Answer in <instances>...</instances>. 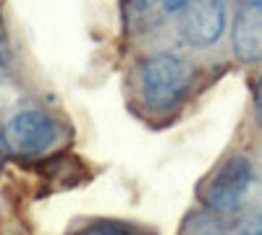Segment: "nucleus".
Masks as SVG:
<instances>
[{
  "mask_svg": "<svg viewBox=\"0 0 262 235\" xmlns=\"http://www.w3.org/2000/svg\"><path fill=\"white\" fill-rule=\"evenodd\" d=\"M194 81L191 63L173 55V53H158L144 60L142 66V94L149 108H170L176 105Z\"/></svg>",
  "mask_w": 262,
  "mask_h": 235,
  "instance_id": "f257e3e1",
  "label": "nucleus"
},
{
  "mask_svg": "<svg viewBox=\"0 0 262 235\" xmlns=\"http://www.w3.org/2000/svg\"><path fill=\"white\" fill-rule=\"evenodd\" d=\"M176 27L191 47L215 45L226 29V0H186L176 11Z\"/></svg>",
  "mask_w": 262,
  "mask_h": 235,
  "instance_id": "f03ea898",
  "label": "nucleus"
},
{
  "mask_svg": "<svg viewBox=\"0 0 262 235\" xmlns=\"http://www.w3.org/2000/svg\"><path fill=\"white\" fill-rule=\"evenodd\" d=\"M55 136L58 125L45 110H21L3 125V144L21 157L45 152Z\"/></svg>",
  "mask_w": 262,
  "mask_h": 235,
  "instance_id": "7ed1b4c3",
  "label": "nucleus"
},
{
  "mask_svg": "<svg viewBox=\"0 0 262 235\" xmlns=\"http://www.w3.org/2000/svg\"><path fill=\"white\" fill-rule=\"evenodd\" d=\"M254 180V170L249 160L244 157H233L228 160L221 170L215 173L207 188V204L217 212H231L244 201L247 191Z\"/></svg>",
  "mask_w": 262,
  "mask_h": 235,
  "instance_id": "20e7f679",
  "label": "nucleus"
},
{
  "mask_svg": "<svg viewBox=\"0 0 262 235\" xmlns=\"http://www.w3.org/2000/svg\"><path fill=\"white\" fill-rule=\"evenodd\" d=\"M233 50L242 60L262 58V3H236Z\"/></svg>",
  "mask_w": 262,
  "mask_h": 235,
  "instance_id": "39448f33",
  "label": "nucleus"
},
{
  "mask_svg": "<svg viewBox=\"0 0 262 235\" xmlns=\"http://www.w3.org/2000/svg\"><path fill=\"white\" fill-rule=\"evenodd\" d=\"M8 76V42H6V32L0 24V81Z\"/></svg>",
  "mask_w": 262,
  "mask_h": 235,
  "instance_id": "423d86ee",
  "label": "nucleus"
},
{
  "mask_svg": "<svg viewBox=\"0 0 262 235\" xmlns=\"http://www.w3.org/2000/svg\"><path fill=\"white\" fill-rule=\"evenodd\" d=\"M79 235H137V232H131L126 227H107V225H102V227H90V230H84Z\"/></svg>",
  "mask_w": 262,
  "mask_h": 235,
  "instance_id": "0eeeda50",
  "label": "nucleus"
},
{
  "mask_svg": "<svg viewBox=\"0 0 262 235\" xmlns=\"http://www.w3.org/2000/svg\"><path fill=\"white\" fill-rule=\"evenodd\" d=\"M236 235H262V215L259 217H254V220H249L242 230H238Z\"/></svg>",
  "mask_w": 262,
  "mask_h": 235,
  "instance_id": "6e6552de",
  "label": "nucleus"
},
{
  "mask_svg": "<svg viewBox=\"0 0 262 235\" xmlns=\"http://www.w3.org/2000/svg\"><path fill=\"white\" fill-rule=\"evenodd\" d=\"M184 3H186V0H160V6H163L165 11H173V13H176Z\"/></svg>",
  "mask_w": 262,
  "mask_h": 235,
  "instance_id": "1a4fd4ad",
  "label": "nucleus"
},
{
  "mask_svg": "<svg viewBox=\"0 0 262 235\" xmlns=\"http://www.w3.org/2000/svg\"><path fill=\"white\" fill-rule=\"evenodd\" d=\"M257 115L262 118V79H259V87H257Z\"/></svg>",
  "mask_w": 262,
  "mask_h": 235,
  "instance_id": "9d476101",
  "label": "nucleus"
},
{
  "mask_svg": "<svg viewBox=\"0 0 262 235\" xmlns=\"http://www.w3.org/2000/svg\"><path fill=\"white\" fill-rule=\"evenodd\" d=\"M236 3H262V0H236Z\"/></svg>",
  "mask_w": 262,
  "mask_h": 235,
  "instance_id": "9b49d317",
  "label": "nucleus"
},
{
  "mask_svg": "<svg viewBox=\"0 0 262 235\" xmlns=\"http://www.w3.org/2000/svg\"><path fill=\"white\" fill-rule=\"evenodd\" d=\"M0 162H3V139H0Z\"/></svg>",
  "mask_w": 262,
  "mask_h": 235,
  "instance_id": "f8f14e48",
  "label": "nucleus"
}]
</instances>
